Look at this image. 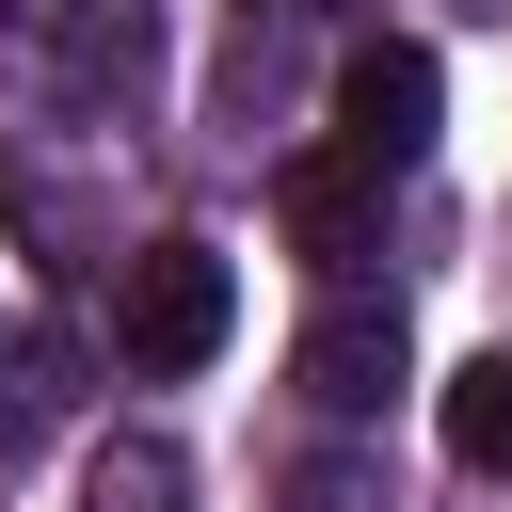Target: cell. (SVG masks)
I'll list each match as a JSON object with an SVG mask.
<instances>
[{"label": "cell", "mask_w": 512, "mask_h": 512, "mask_svg": "<svg viewBox=\"0 0 512 512\" xmlns=\"http://www.w3.org/2000/svg\"><path fill=\"white\" fill-rule=\"evenodd\" d=\"M224 320H240V272H224L208 240H144V256H128V288H112V352H128L144 384L208 368V352H224Z\"/></svg>", "instance_id": "1"}, {"label": "cell", "mask_w": 512, "mask_h": 512, "mask_svg": "<svg viewBox=\"0 0 512 512\" xmlns=\"http://www.w3.org/2000/svg\"><path fill=\"white\" fill-rule=\"evenodd\" d=\"M432 112H448L432 48H400V32H384V48H352V64H336V128H352V160H368V176H400V160L432 144Z\"/></svg>", "instance_id": "2"}, {"label": "cell", "mask_w": 512, "mask_h": 512, "mask_svg": "<svg viewBox=\"0 0 512 512\" xmlns=\"http://www.w3.org/2000/svg\"><path fill=\"white\" fill-rule=\"evenodd\" d=\"M288 384H304L320 416H368V400L400 384V304H320V320L288 336Z\"/></svg>", "instance_id": "3"}, {"label": "cell", "mask_w": 512, "mask_h": 512, "mask_svg": "<svg viewBox=\"0 0 512 512\" xmlns=\"http://www.w3.org/2000/svg\"><path fill=\"white\" fill-rule=\"evenodd\" d=\"M272 208H288V240H304V256H368V224H384V208H368V160H288V176H272Z\"/></svg>", "instance_id": "4"}, {"label": "cell", "mask_w": 512, "mask_h": 512, "mask_svg": "<svg viewBox=\"0 0 512 512\" xmlns=\"http://www.w3.org/2000/svg\"><path fill=\"white\" fill-rule=\"evenodd\" d=\"M48 80H64V96H128V80H144V0L64 16V32H48Z\"/></svg>", "instance_id": "5"}, {"label": "cell", "mask_w": 512, "mask_h": 512, "mask_svg": "<svg viewBox=\"0 0 512 512\" xmlns=\"http://www.w3.org/2000/svg\"><path fill=\"white\" fill-rule=\"evenodd\" d=\"M80 512H192V464H176L160 432H112L96 480H80Z\"/></svg>", "instance_id": "6"}, {"label": "cell", "mask_w": 512, "mask_h": 512, "mask_svg": "<svg viewBox=\"0 0 512 512\" xmlns=\"http://www.w3.org/2000/svg\"><path fill=\"white\" fill-rule=\"evenodd\" d=\"M448 448H464L480 480H512V352H480V368H448Z\"/></svg>", "instance_id": "7"}, {"label": "cell", "mask_w": 512, "mask_h": 512, "mask_svg": "<svg viewBox=\"0 0 512 512\" xmlns=\"http://www.w3.org/2000/svg\"><path fill=\"white\" fill-rule=\"evenodd\" d=\"M288 512H384V464L320 448V464H288Z\"/></svg>", "instance_id": "8"}]
</instances>
